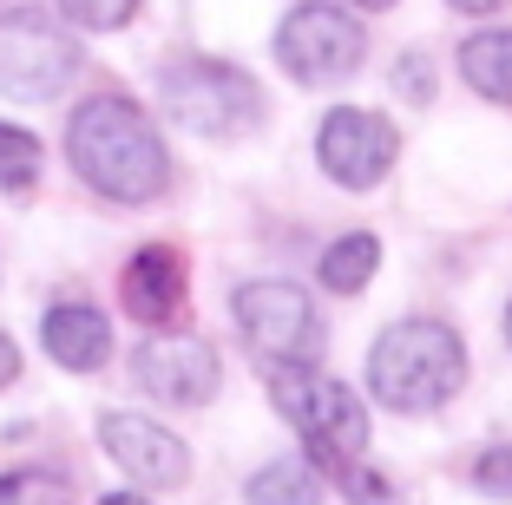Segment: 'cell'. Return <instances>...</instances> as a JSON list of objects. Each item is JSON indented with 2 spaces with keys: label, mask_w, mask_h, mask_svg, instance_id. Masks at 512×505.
I'll return each instance as SVG.
<instances>
[{
  "label": "cell",
  "mask_w": 512,
  "mask_h": 505,
  "mask_svg": "<svg viewBox=\"0 0 512 505\" xmlns=\"http://www.w3.org/2000/svg\"><path fill=\"white\" fill-rule=\"evenodd\" d=\"M0 505H73V479H66V473H46V466L0 473Z\"/></svg>",
  "instance_id": "e0dca14e"
},
{
  "label": "cell",
  "mask_w": 512,
  "mask_h": 505,
  "mask_svg": "<svg viewBox=\"0 0 512 505\" xmlns=\"http://www.w3.org/2000/svg\"><path fill=\"white\" fill-rule=\"evenodd\" d=\"M125 315H138L145 328H165L171 315L184 309V256L171 243H145V250L125 263Z\"/></svg>",
  "instance_id": "8fae6325"
},
{
  "label": "cell",
  "mask_w": 512,
  "mask_h": 505,
  "mask_svg": "<svg viewBox=\"0 0 512 505\" xmlns=\"http://www.w3.org/2000/svg\"><path fill=\"white\" fill-rule=\"evenodd\" d=\"M473 486H480V492H512V446L480 453V466H473Z\"/></svg>",
  "instance_id": "ffe728a7"
},
{
  "label": "cell",
  "mask_w": 512,
  "mask_h": 505,
  "mask_svg": "<svg viewBox=\"0 0 512 505\" xmlns=\"http://www.w3.org/2000/svg\"><path fill=\"white\" fill-rule=\"evenodd\" d=\"M230 315L250 335V348H263L270 361H316V348H322L316 302L296 283H243Z\"/></svg>",
  "instance_id": "52a82bcc"
},
{
  "label": "cell",
  "mask_w": 512,
  "mask_h": 505,
  "mask_svg": "<svg viewBox=\"0 0 512 505\" xmlns=\"http://www.w3.org/2000/svg\"><path fill=\"white\" fill-rule=\"evenodd\" d=\"M394 92L414 99V105H427V99H434V66H427V60H401V66H394Z\"/></svg>",
  "instance_id": "44dd1931"
},
{
  "label": "cell",
  "mask_w": 512,
  "mask_h": 505,
  "mask_svg": "<svg viewBox=\"0 0 512 505\" xmlns=\"http://www.w3.org/2000/svg\"><path fill=\"white\" fill-rule=\"evenodd\" d=\"M506 342H512V309H506Z\"/></svg>",
  "instance_id": "484cf974"
},
{
  "label": "cell",
  "mask_w": 512,
  "mask_h": 505,
  "mask_svg": "<svg viewBox=\"0 0 512 505\" xmlns=\"http://www.w3.org/2000/svg\"><path fill=\"white\" fill-rule=\"evenodd\" d=\"M66 158H73L79 184L112 204H151L171 184V151L151 125V112L125 92H99L73 112L66 125Z\"/></svg>",
  "instance_id": "6da1fadb"
},
{
  "label": "cell",
  "mask_w": 512,
  "mask_h": 505,
  "mask_svg": "<svg viewBox=\"0 0 512 505\" xmlns=\"http://www.w3.org/2000/svg\"><path fill=\"white\" fill-rule=\"evenodd\" d=\"M243 499H250V505H316L322 479H316V466L302 460V453H283V460L256 466L250 486H243Z\"/></svg>",
  "instance_id": "5bb4252c"
},
{
  "label": "cell",
  "mask_w": 512,
  "mask_h": 505,
  "mask_svg": "<svg viewBox=\"0 0 512 505\" xmlns=\"http://www.w3.org/2000/svg\"><path fill=\"white\" fill-rule=\"evenodd\" d=\"M40 342L60 368L92 374V368H106V355H112V328H106V315L86 309V302H60V309L40 315Z\"/></svg>",
  "instance_id": "7c38bea8"
},
{
  "label": "cell",
  "mask_w": 512,
  "mask_h": 505,
  "mask_svg": "<svg viewBox=\"0 0 512 505\" xmlns=\"http://www.w3.org/2000/svg\"><path fill=\"white\" fill-rule=\"evenodd\" d=\"M99 446L119 460V473H132L138 486H151V492H171V486L191 479L184 440L171 427H151L145 414H106L99 420Z\"/></svg>",
  "instance_id": "30bf717a"
},
{
  "label": "cell",
  "mask_w": 512,
  "mask_h": 505,
  "mask_svg": "<svg viewBox=\"0 0 512 505\" xmlns=\"http://www.w3.org/2000/svg\"><path fill=\"white\" fill-rule=\"evenodd\" d=\"M40 138L33 132H20V125H0V191H14V197H27L33 184H40Z\"/></svg>",
  "instance_id": "2e32d148"
},
{
  "label": "cell",
  "mask_w": 512,
  "mask_h": 505,
  "mask_svg": "<svg viewBox=\"0 0 512 505\" xmlns=\"http://www.w3.org/2000/svg\"><path fill=\"white\" fill-rule=\"evenodd\" d=\"M467 381V342L440 315H407L368 355V394L394 414H434Z\"/></svg>",
  "instance_id": "7a4b0ae2"
},
{
  "label": "cell",
  "mask_w": 512,
  "mask_h": 505,
  "mask_svg": "<svg viewBox=\"0 0 512 505\" xmlns=\"http://www.w3.org/2000/svg\"><path fill=\"white\" fill-rule=\"evenodd\" d=\"M263 381H270L276 414L302 433L309 460H322V466L362 460L368 414H362V401H355V387H342L335 374L309 368V361H270V368H263Z\"/></svg>",
  "instance_id": "3957f363"
},
{
  "label": "cell",
  "mask_w": 512,
  "mask_h": 505,
  "mask_svg": "<svg viewBox=\"0 0 512 505\" xmlns=\"http://www.w3.org/2000/svg\"><path fill=\"white\" fill-rule=\"evenodd\" d=\"M79 79V46L60 33V20H46V7H14L0 14V92L20 105L60 99Z\"/></svg>",
  "instance_id": "5b68a950"
},
{
  "label": "cell",
  "mask_w": 512,
  "mask_h": 505,
  "mask_svg": "<svg viewBox=\"0 0 512 505\" xmlns=\"http://www.w3.org/2000/svg\"><path fill=\"white\" fill-rule=\"evenodd\" d=\"M355 7H362V14H381V7H394V0H355Z\"/></svg>",
  "instance_id": "d4e9b609"
},
{
  "label": "cell",
  "mask_w": 512,
  "mask_h": 505,
  "mask_svg": "<svg viewBox=\"0 0 512 505\" xmlns=\"http://www.w3.org/2000/svg\"><path fill=\"white\" fill-rule=\"evenodd\" d=\"M165 112L197 138H237L263 119V99H256V79L230 60H171L165 66Z\"/></svg>",
  "instance_id": "277c9868"
},
{
  "label": "cell",
  "mask_w": 512,
  "mask_h": 505,
  "mask_svg": "<svg viewBox=\"0 0 512 505\" xmlns=\"http://www.w3.org/2000/svg\"><path fill=\"white\" fill-rule=\"evenodd\" d=\"M99 505H151V499H132V492H112V499H99Z\"/></svg>",
  "instance_id": "cb8c5ba5"
},
{
  "label": "cell",
  "mask_w": 512,
  "mask_h": 505,
  "mask_svg": "<svg viewBox=\"0 0 512 505\" xmlns=\"http://www.w3.org/2000/svg\"><path fill=\"white\" fill-rule=\"evenodd\" d=\"M14 374H20V348H14V342H7V335H0V387L14 381Z\"/></svg>",
  "instance_id": "7402d4cb"
},
{
  "label": "cell",
  "mask_w": 512,
  "mask_h": 505,
  "mask_svg": "<svg viewBox=\"0 0 512 505\" xmlns=\"http://www.w3.org/2000/svg\"><path fill=\"white\" fill-rule=\"evenodd\" d=\"M394 151H401L394 125L381 112H362V105H335L316 132V158L342 191H375L394 171Z\"/></svg>",
  "instance_id": "ba28073f"
},
{
  "label": "cell",
  "mask_w": 512,
  "mask_h": 505,
  "mask_svg": "<svg viewBox=\"0 0 512 505\" xmlns=\"http://www.w3.org/2000/svg\"><path fill=\"white\" fill-rule=\"evenodd\" d=\"M460 79H467L480 99L512 105V27L473 33V40L460 46Z\"/></svg>",
  "instance_id": "4fadbf2b"
},
{
  "label": "cell",
  "mask_w": 512,
  "mask_h": 505,
  "mask_svg": "<svg viewBox=\"0 0 512 505\" xmlns=\"http://www.w3.org/2000/svg\"><path fill=\"white\" fill-rule=\"evenodd\" d=\"M132 381L151 401L204 407L217 394V381H224V368H217V348L197 342V335H145L132 348Z\"/></svg>",
  "instance_id": "9c48e42d"
},
{
  "label": "cell",
  "mask_w": 512,
  "mask_h": 505,
  "mask_svg": "<svg viewBox=\"0 0 512 505\" xmlns=\"http://www.w3.org/2000/svg\"><path fill=\"white\" fill-rule=\"evenodd\" d=\"M60 7H66V20H79V27H92V33H112L138 14V0H60Z\"/></svg>",
  "instance_id": "ac0fdd59"
},
{
  "label": "cell",
  "mask_w": 512,
  "mask_h": 505,
  "mask_svg": "<svg viewBox=\"0 0 512 505\" xmlns=\"http://www.w3.org/2000/svg\"><path fill=\"white\" fill-rule=\"evenodd\" d=\"M375 269H381V243L368 237V230H355V237H335L329 250H322L316 276H322V289H335V296H355Z\"/></svg>",
  "instance_id": "9a60e30c"
},
{
  "label": "cell",
  "mask_w": 512,
  "mask_h": 505,
  "mask_svg": "<svg viewBox=\"0 0 512 505\" xmlns=\"http://www.w3.org/2000/svg\"><path fill=\"white\" fill-rule=\"evenodd\" d=\"M447 7H460V14H499L506 0H447Z\"/></svg>",
  "instance_id": "603a6c76"
},
{
  "label": "cell",
  "mask_w": 512,
  "mask_h": 505,
  "mask_svg": "<svg viewBox=\"0 0 512 505\" xmlns=\"http://www.w3.org/2000/svg\"><path fill=\"white\" fill-rule=\"evenodd\" d=\"M335 479H342V492H348V499H362V505H394V486H388V479H381V473H368V466H355V460H348V466H335Z\"/></svg>",
  "instance_id": "d6986e66"
},
{
  "label": "cell",
  "mask_w": 512,
  "mask_h": 505,
  "mask_svg": "<svg viewBox=\"0 0 512 505\" xmlns=\"http://www.w3.org/2000/svg\"><path fill=\"white\" fill-rule=\"evenodd\" d=\"M362 53H368L362 20L342 14L335 0H309V7H296V14L276 27V60H283V73L302 79V86H335V79H348L362 66Z\"/></svg>",
  "instance_id": "8992f818"
}]
</instances>
